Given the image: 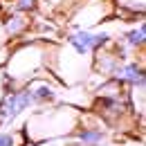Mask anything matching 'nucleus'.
<instances>
[{
    "label": "nucleus",
    "instance_id": "4",
    "mask_svg": "<svg viewBox=\"0 0 146 146\" xmlns=\"http://www.w3.org/2000/svg\"><path fill=\"white\" fill-rule=\"evenodd\" d=\"M47 76H50V74H47ZM25 86H27V90H29V94H32L34 108L52 106V104H56V99H58V90H56V86L50 81V79H45V76H36V79L27 81Z\"/></svg>",
    "mask_w": 146,
    "mask_h": 146
},
{
    "label": "nucleus",
    "instance_id": "3",
    "mask_svg": "<svg viewBox=\"0 0 146 146\" xmlns=\"http://www.w3.org/2000/svg\"><path fill=\"white\" fill-rule=\"evenodd\" d=\"M115 16V0H79L68 16V29H94Z\"/></svg>",
    "mask_w": 146,
    "mask_h": 146
},
{
    "label": "nucleus",
    "instance_id": "8",
    "mask_svg": "<svg viewBox=\"0 0 146 146\" xmlns=\"http://www.w3.org/2000/svg\"><path fill=\"white\" fill-rule=\"evenodd\" d=\"M144 40H146V25H144V18H139V23L133 25V27H128L117 43L126 52H135V50H142L144 47Z\"/></svg>",
    "mask_w": 146,
    "mask_h": 146
},
{
    "label": "nucleus",
    "instance_id": "11",
    "mask_svg": "<svg viewBox=\"0 0 146 146\" xmlns=\"http://www.w3.org/2000/svg\"><path fill=\"white\" fill-rule=\"evenodd\" d=\"M9 90V86H7V79H5V72H2V68H0V99H2V94Z\"/></svg>",
    "mask_w": 146,
    "mask_h": 146
},
{
    "label": "nucleus",
    "instance_id": "2",
    "mask_svg": "<svg viewBox=\"0 0 146 146\" xmlns=\"http://www.w3.org/2000/svg\"><path fill=\"white\" fill-rule=\"evenodd\" d=\"M83 112L72 104H52L38 108L25 121V139L43 142V139H58L63 135H72L81 126Z\"/></svg>",
    "mask_w": 146,
    "mask_h": 146
},
{
    "label": "nucleus",
    "instance_id": "7",
    "mask_svg": "<svg viewBox=\"0 0 146 146\" xmlns=\"http://www.w3.org/2000/svg\"><path fill=\"white\" fill-rule=\"evenodd\" d=\"M110 79L128 88V86H133V83H137V81H144L146 74H144V68H142L139 61H121Z\"/></svg>",
    "mask_w": 146,
    "mask_h": 146
},
{
    "label": "nucleus",
    "instance_id": "6",
    "mask_svg": "<svg viewBox=\"0 0 146 146\" xmlns=\"http://www.w3.org/2000/svg\"><path fill=\"white\" fill-rule=\"evenodd\" d=\"M79 0H36V9L40 11L43 18H63L68 20V16L72 14V9L76 7Z\"/></svg>",
    "mask_w": 146,
    "mask_h": 146
},
{
    "label": "nucleus",
    "instance_id": "9",
    "mask_svg": "<svg viewBox=\"0 0 146 146\" xmlns=\"http://www.w3.org/2000/svg\"><path fill=\"white\" fill-rule=\"evenodd\" d=\"M74 144L76 146H101L106 144V133L99 126H79L74 130Z\"/></svg>",
    "mask_w": 146,
    "mask_h": 146
},
{
    "label": "nucleus",
    "instance_id": "10",
    "mask_svg": "<svg viewBox=\"0 0 146 146\" xmlns=\"http://www.w3.org/2000/svg\"><path fill=\"white\" fill-rule=\"evenodd\" d=\"M0 146H20V137L11 130H0Z\"/></svg>",
    "mask_w": 146,
    "mask_h": 146
},
{
    "label": "nucleus",
    "instance_id": "5",
    "mask_svg": "<svg viewBox=\"0 0 146 146\" xmlns=\"http://www.w3.org/2000/svg\"><path fill=\"white\" fill-rule=\"evenodd\" d=\"M29 27H32V16L29 14H23V11H5L2 14V32H5L7 40L23 36Z\"/></svg>",
    "mask_w": 146,
    "mask_h": 146
},
{
    "label": "nucleus",
    "instance_id": "1",
    "mask_svg": "<svg viewBox=\"0 0 146 146\" xmlns=\"http://www.w3.org/2000/svg\"><path fill=\"white\" fill-rule=\"evenodd\" d=\"M50 52H52L50 40H29V43H20L18 47L9 50V56L2 65L9 90L25 86L27 81H32L36 76H47L50 74L47 70Z\"/></svg>",
    "mask_w": 146,
    "mask_h": 146
},
{
    "label": "nucleus",
    "instance_id": "12",
    "mask_svg": "<svg viewBox=\"0 0 146 146\" xmlns=\"http://www.w3.org/2000/svg\"><path fill=\"white\" fill-rule=\"evenodd\" d=\"M5 43H7V36L2 32V5H0V45H5Z\"/></svg>",
    "mask_w": 146,
    "mask_h": 146
}]
</instances>
